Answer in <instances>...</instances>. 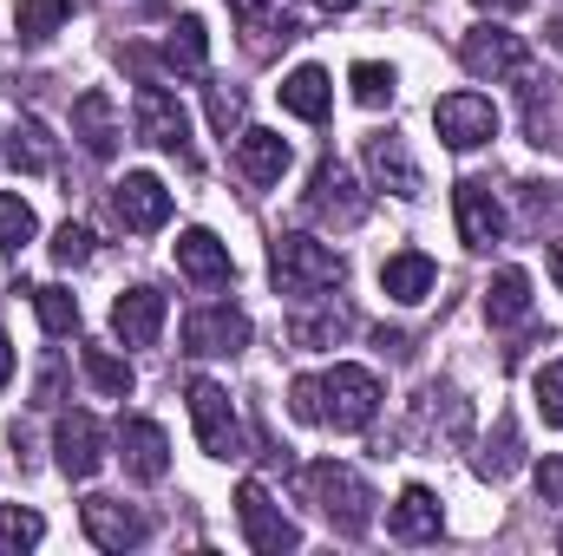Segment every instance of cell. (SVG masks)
Instances as JSON below:
<instances>
[{
    "label": "cell",
    "instance_id": "cell-42",
    "mask_svg": "<svg viewBox=\"0 0 563 556\" xmlns=\"http://www.w3.org/2000/svg\"><path fill=\"white\" fill-rule=\"evenodd\" d=\"M13 380V347H7V334H0V387Z\"/></svg>",
    "mask_w": 563,
    "mask_h": 556
},
{
    "label": "cell",
    "instance_id": "cell-34",
    "mask_svg": "<svg viewBox=\"0 0 563 556\" xmlns=\"http://www.w3.org/2000/svg\"><path fill=\"white\" fill-rule=\"evenodd\" d=\"M518 465H525V452H518V425H511V419H498L492 445L478 452V471H485V478H511Z\"/></svg>",
    "mask_w": 563,
    "mask_h": 556
},
{
    "label": "cell",
    "instance_id": "cell-12",
    "mask_svg": "<svg viewBox=\"0 0 563 556\" xmlns=\"http://www.w3.org/2000/svg\"><path fill=\"white\" fill-rule=\"evenodd\" d=\"M112 210H119V223H125V230L151 236V230H164V223H170V190H164L151 170H125V177L112 184Z\"/></svg>",
    "mask_w": 563,
    "mask_h": 556
},
{
    "label": "cell",
    "instance_id": "cell-13",
    "mask_svg": "<svg viewBox=\"0 0 563 556\" xmlns=\"http://www.w3.org/2000/svg\"><path fill=\"white\" fill-rule=\"evenodd\" d=\"M53 458H59L66 478H92L106 465V425L92 413H59V425H53Z\"/></svg>",
    "mask_w": 563,
    "mask_h": 556
},
{
    "label": "cell",
    "instance_id": "cell-18",
    "mask_svg": "<svg viewBox=\"0 0 563 556\" xmlns=\"http://www.w3.org/2000/svg\"><path fill=\"white\" fill-rule=\"evenodd\" d=\"M367 177H374L380 190H394L400 203H413V197H420V164H413L407 138H394V132L367 138Z\"/></svg>",
    "mask_w": 563,
    "mask_h": 556
},
{
    "label": "cell",
    "instance_id": "cell-40",
    "mask_svg": "<svg viewBox=\"0 0 563 556\" xmlns=\"http://www.w3.org/2000/svg\"><path fill=\"white\" fill-rule=\"evenodd\" d=\"M210 112H217V125L230 132V125L243 119V99H236V92H217V99H210Z\"/></svg>",
    "mask_w": 563,
    "mask_h": 556
},
{
    "label": "cell",
    "instance_id": "cell-33",
    "mask_svg": "<svg viewBox=\"0 0 563 556\" xmlns=\"http://www.w3.org/2000/svg\"><path fill=\"white\" fill-rule=\"evenodd\" d=\"M341 334H347V314H341V308H328V314H295V321H288V341H295V347H334Z\"/></svg>",
    "mask_w": 563,
    "mask_h": 556
},
{
    "label": "cell",
    "instance_id": "cell-27",
    "mask_svg": "<svg viewBox=\"0 0 563 556\" xmlns=\"http://www.w3.org/2000/svg\"><path fill=\"white\" fill-rule=\"evenodd\" d=\"M164 59H170L177 73H203V66H210V33H203V20H197V13H184V20L170 26Z\"/></svg>",
    "mask_w": 563,
    "mask_h": 556
},
{
    "label": "cell",
    "instance_id": "cell-38",
    "mask_svg": "<svg viewBox=\"0 0 563 556\" xmlns=\"http://www.w3.org/2000/svg\"><path fill=\"white\" fill-rule=\"evenodd\" d=\"M288 413H295V419H308V425H321V387H314L308 374H301V380L288 387Z\"/></svg>",
    "mask_w": 563,
    "mask_h": 556
},
{
    "label": "cell",
    "instance_id": "cell-41",
    "mask_svg": "<svg viewBox=\"0 0 563 556\" xmlns=\"http://www.w3.org/2000/svg\"><path fill=\"white\" fill-rule=\"evenodd\" d=\"M472 7H478V13H518L525 0H472Z\"/></svg>",
    "mask_w": 563,
    "mask_h": 556
},
{
    "label": "cell",
    "instance_id": "cell-17",
    "mask_svg": "<svg viewBox=\"0 0 563 556\" xmlns=\"http://www.w3.org/2000/svg\"><path fill=\"white\" fill-rule=\"evenodd\" d=\"M119 458H125V471H132L139 485H157V478L170 471V438H164V425H157V419H125V425H119Z\"/></svg>",
    "mask_w": 563,
    "mask_h": 556
},
{
    "label": "cell",
    "instance_id": "cell-7",
    "mask_svg": "<svg viewBox=\"0 0 563 556\" xmlns=\"http://www.w3.org/2000/svg\"><path fill=\"white\" fill-rule=\"evenodd\" d=\"M308 216L314 223H334V230H354L361 216H367V190L354 184V170L347 164H334V157H321L314 164V177H308Z\"/></svg>",
    "mask_w": 563,
    "mask_h": 556
},
{
    "label": "cell",
    "instance_id": "cell-3",
    "mask_svg": "<svg viewBox=\"0 0 563 556\" xmlns=\"http://www.w3.org/2000/svg\"><path fill=\"white\" fill-rule=\"evenodd\" d=\"M132 125H139V138L151 144V151H164V157H177V164H197L190 112L177 105V92H164V86H139V99H132Z\"/></svg>",
    "mask_w": 563,
    "mask_h": 556
},
{
    "label": "cell",
    "instance_id": "cell-36",
    "mask_svg": "<svg viewBox=\"0 0 563 556\" xmlns=\"http://www.w3.org/2000/svg\"><path fill=\"white\" fill-rule=\"evenodd\" d=\"M92 256H99L92 230H86V223H59V236H53V263H59V269H86Z\"/></svg>",
    "mask_w": 563,
    "mask_h": 556
},
{
    "label": "cell",
    "instance_id": "cell-19",
    "mask_svg": "<svg viewBox=\"0 0 563 556\" xmlns=\"http://www.w3.org/2000/svg\"><path fill=\"white\" fill-rule=\"evenodd\" d=\"M112 334L125 347H157V334H164V294L157 288H125L112 301Z\"/></svg>",
    "mask_w": 563,
    "mask_h": 556
},
{
    "label": "cell",
    "instance_id": "cell-23",
    "mask_svg": "<svg viewBox=\"0 0 563 556\" xmlns=\"http://www.w3.org/2000/svg\"><path fill=\"white\" fill-rule=\"evenodd\" d=\"M7 164L26 170V177H40V170L59 164V138H53L40 119H13V132H7Z\"/></svg>",
    "mask_w": 563,
    "mask_h": 556
},
{
    "label": "cell",
    "instance_id": "cell-29",
    "mask_svg": "<svg viewBox=\"0 0 563 556\" xmlns=\"http://www.w3.org/2000/svg\"><path fill=\"white\" fill-rule=\"evenodd\" d=\"M73 20V0H20V13H13V33L26 40V46H46L59 26Z\"/></svg>",
    "mask_w": 563,
    "mask_h": 556
},
{
    "label": "cell",
    "instance_id": "cell-5",
    "mask_svg": "<svg viewBox=\"0 0 563 556\" xmlns=\"http://www.w3.org/2000/svg\"><path fill=\"white\" fill-rule=\"evenodd\" d=\"M243 347H250V314L243 308L210 301V308L184 314V354H197V360H236Z\"/></svg>",
    "mask_w": 563,
    "mask_h": 556
},
{
    "label": "cell",
    "instance_id": "cell-6",
    "mask_svg": "<svg viewBox=\"0 0 563 556\" xmlns=\"http://www.w3.org/2000/svg\"><path fill=\"white\" fill-rule=\"evenodd\" d=\"M236 524H243V544L256 556H288V551H301V531L282 518V504L256 485V478H243L236 485Z\"/></svg>",
    "mask_w": 563,
    "mask_h": 556
},
{
    "label": "cell",
    "instance_id": "cell-4",
    "mask_svg": "<svg viewBox=\"0 0 563 556\" xmlns=\"http://www.w3.org/2000/svg\"><path fill=\"white\" fill-rule=\"evenodd\" d=\"M314 387H321V425H334V432H361L380 413V380L367 367H334Z\"/></svg>",
    "mask_w": 563,
    "mask_h": 556
},
{
    "label": "cell",
    "instance_id": "cell-2",
    "mask_svg": "<svg viewBox=\"0 0 563 556\" xmlns=\"http://www.w3.org/2000/svg\"><path fill=\"white\" fill-rule=\"evenodd\" d=\"M341 276H347L341 249H328L314 236H276L269 243V281L288 301H321L328 288H341Z\"/></svg>",
    "mask_w": 563,
    "mask_h": 556
},
{
    "label": "cell",
    "instance_id": "cell-15",
    "mask_svg": "<svg viewBox=\"0 0 563 556\" xmlns=\"http://www.w3.org/2000/svg\"><path fill=\"white\" fill-rule=\"evenodd\" d=\"M230 13H236V26H243V46L263 59L269 46H288L295 33H301V13H295V0H230Z\"/></svg>",
    "mask_w": 563,
    "mask_h": 556
},
{
    "label": "cell",
    "instance_id": "cell-8",
    "mask_svg": "<svg viewBox=\"0 0 563 556\" xmlns=\"http://www.w3.org/2000/svg\"><path fill=\"white\" fill-rule=\"evenodd\" d=\"M459 59H465V73H472V79H525V73H531L525 40H518V33H505L498 20L472 26V33L459 40Z\"/></svg>",
    "mask_w": 563,
    "mask_h": 556
},
{
    "label": "cell",
    "instance_id": "cell-37",
    "mask_svg": "<svg viewBox=\"0 0 563 556\" xmlns=\"http://www.w3.org/2000/svg\"><path fill=\"white\" fill-rule=\"evenodd\" d=\"M531 393H538V413H544V425H563V360H551V367H538Z\"/></svg>",
    "mask_w": 563,
    "mask_h": 556
},
{
    "label": "cell",
    "instance_id": "cell-24",
    "mask_svg": "<svg viewBox=\"0 0 563 556\" xmlns=\"http://www.w3.org/2000/svg\"><path fill=\"white\" fill-rule=\"evenodd\" d=\"M387 531H394L400 544H426V537H439V498H432L426 485H407L400 504L387 511Z\"/></svg>",
    "mask_w": 563,
    "mask_h": 556
},
{
    "label": "cell",
    "instance_id": "cell-26",
    "mask_svg": "<svg viewBox=\"0 0 563 556\" xmlns=\"http://www.w3.org/2000/svg\"><path fill=\"white\" fill-rule=\"evenodd\" d=\"M485 314H492V327L525 321V314H531V276H525V269H498L492 288H485Z\"/></svg>",
    "mask_w": 563,
    "mask_h": 556
},
{
    "label": "cell",
    "instance_id": "cell-43",
    "mask_svg": "<svg viewBox=\"0 0 563 556\" xmlns=\"http://www.w3.org/2000/svg\"><path fill=\"white\" fill-rule=\"evenodd\" d=\"M544 40H551V53H558V59H563V13H558V20H551V26H544Z\"/></svg>",
    "mask_w": 563,
    "mask_h": 556
},
{
    "label": "cell",
    "instance_id": "cell-30",
    "mask_svg": "<svg viewBox=\"0 0 563 556\" xmlns=\"http://www.w3.org/2000/svg\"><path fill=\"white\" fill-rule=\"evenodd\" d=\"M40 537H46V518H40V511H26V504H0V556L33 551Z\"/></svg>",
    "mask_w": 563,
    "mask_h": 556
},
{
    "label": "cell",
    "instance_id": "cell-10",
    "mask_svg": "<svg viewBox=\"0 0 563 556\" xmlns=\"http://www.w3.org/2000/svg\"><path fill=\"white\" fill-rule=\"evenodd\" d=\"M432 132L452 144V151H478V144L498 138V105L478 99V92H445L432 105Z\"/></svg>",
    "mask_w": 563,
    "mask_h": 556
},
{
    "label": "cell",
    "instance_id": "cell-31",
    "mask_svg": "<svg viewBox=\"0 0 563 556\" xmlns=\"http://www.w3.org/2000/svg\"><path fill=\"white\" fill-rule=\"evenodd\" d=\"M347 79H354V105H367V112L394 105V66H380V59H361Z\"/></svg>",
    "mask_w": 563,
    "mask_h": 556
},
{
    "label": "cell",
    "instance_id": "cell-1",
    "mask_svg": "<svg viewBox=\"0 0 563 556\" xmlns=\"http://www.w3.org/2000/svg\"><path fill=\"white\" fill-rule=\"evenodd\" d=\"M301 491H308V504H314L341 537H367V524H374V491H367V478H361L354 465L314 458V465L301 471Z\"/></svg>",
    "mask_w": 563,
    "mask_h": 556
},
{
    "label": "cell",
    "instance_id": "cell-28",
    "mask_svg": "<svg viewBox=\"0 0 563 556\" xmlns=\"http://www.w3.org/2000/svg\"><path fill=\"white\" fill-rule=\"evenodd\" d=\"M79 367H86V380L99 387V393H112V400H125L132 393V360L125 354H112V347H79Z\"/></svg>",
    "mask_w": 563,
    "mask_h": 556
},
{
    "label": "cell",
    "instance_id": "cell-20",
    "mask_svg": "<svg viewBox=\"0 0 563 556\" xmlns=\"http://www.w3.org/2000/svg\"><path fill=\"white\" fill-rule=\"evenodd\" d=\"M177 269L197 281V288H223V281L236 276L230 249H223L210 230H184V236H177Z\"/></svg>",
    "mask_w": 563,
    "mask_h": 556
},
{
    "label": "cell",
    "instance_id": "cell-9",
    "mask_svg": "<svg viewBox=\"0 0 563 556\" xmlns=\"http://www.w3.org/2000/svg\"><path fill=\"white\" fill-rule=\"evenodd\" d=\"M190 425L210 458H243V419L217 380H190Z\"/></svg>",
    "mask_w": 563,
    "mask_h": 556
},
{
    "label": "cell",
    "instance_id": "cell-45",
    "mask_svg": "<svg viewBox=\"0 0 563 556\" xmlns=\"http://www.w3.org/2000/svg\"><path fill=\"white\" fill-rule=\"evenodd\" d=\"M314 7H321V13H347L354 0H314Z\"/></svg>",
    "mask_w": 563,
    "mask_h": 556
},
{
    "label": "cell",
    "instance_id": "cell-16",
    "mask_svg": "<svg viewBox=\"0 0 563 556\" xmlns=\"http://www.w3.org/2000/svg\"><path fill=\"white\" fill-rule=\"evenodd\" d=\"M73 138L86 144L92 157H112L119 144H125V112L112 105V92H79V105H73Z\"/></svg>",
    "mask_w": 563,
    "mask_h": 556
},
{
    "label": "cell",
    "instance_id": "cell-22",
    "mask_svg": "<svg viewBox=\"0 0 563 556\" xmlns=\"http://www.w3.org/2000/svg\"><path fill=\"white\" fill-rule=\"evenodd\" d=\"M328 105H334V79H328L321 66H295V73L282 79V112H295V119L321 125V119H328Z\"/></svg>",
    "mask_w": 563,
    "mask_h": 556
},
{
    "label": "cell",
    "instance_id": "cell-21",
    "mask_svg": "<svg viewBox=\"0 0 563 556\" xmlns=\"http://www.w3.org/2000/svg\"><path fill=\"white\" fill-rule=\"evenodd\" d=\"M432 281H439V269H432V256H420V249H400V256L380 263V288H387L400 308H420L426 294H432Z\"/></svg>",
    "mask_w": 563,
    "mask_h": 556
},
{
    "label": "cell",
    "instance_id": "cell-44",
    "mask_svg": "<svg viewBox=\"0 0 563 556\" xmlns=\"http://www.w3.org/2000/svg\"><path fill=\"white\" fill-rule=\"evenodd\" d=\"M551 281H558V288H563V236H558V243H551Z\"/></svg>",
    "mask_w": 563,
    "mask_h": 556
},
{
    "label": "cell",
    "instance_id": "cell-32",
    "mask_svg": "<svg viewBox=\"0 0 563 556\" xmlns=\"http://www.w3.org/2000/svg\"><path fill=\"white\" fill-rule=\"evenodd\" d=\"M26 294H33L46 334H73V327H79V301H73V288H26Z\"/></svg>",
    "mask_w": 563,
    "mask_h": 556
},
{
    "label": "cell",
    "instance_id": "cell-46",
    "mask_svg": "<svg viewBox=\"0 0 563 556\" xmlns=\"http://www.w3.org/2000/svg\"><path fill=\"white\" fill-rule=\"evenodd\" d=\"M558 544H563V531H558Z\"/></svg>",
    "mask_w": 563,
    "mask_h": 556
},
{
    "label": "cell",
    "instance_id": "cell-14",
    "mask_svg": "<svg viewBox=\"0 0 563 556\" xmlns=\"http://www.w3.org/2000/svg\"><path fill=\"white\" fill-rule=\"evenodd\" d=\"M452 210H459V236H465V249H492V243H505V203L492 197L485 177H465V184L452 190Z\"/></svg>",
    "mask_w": 563,
    "mask_h": 556
},
{
    "label": "cell",
    "instance_id": "cell-25",
    "mask_svg": "<svg viewBox=\"0 0 563 556\" xmlns=\"http://www.w3.org/2000/svg\"><path fill=\"white\" fill-rule=\"evenodd\" d=\"M236 164H243L250 184H282V170H288V138H282V132H243V138H236Z\"/></svg>",
    "mask_w": 563,
    "mask_h": 556
},
{
    "label": "cell",
    "instance_id": "cell-11",
    "mask_svg": "<svg viewBox=\"0 0 563 556\" xmlns=\"http://www.w3.org/2000/svg\"><path fill=\"white\" fill-rule=\"evenodd\" d=\"M79 524H86V537H92L99 551H139L144 537H151L144 511L125 504V498H86V504H79Z\"/></svg>",
    "mask_w": 563,
    "mask_h": 556
},
{
    "label": "cell",
    "instance_id": "cell-35",
    "mask_svg": "<svg viewBox=\"0 0 563 556\" xmlns=\"http://www.w3.org/2000/svg\"><path fill=\"white\" fill-rule=\"evenodd\" d=\"M33 230H40V223H33V203L7 190V197H0V249H7V256H20V249L33 243Z\"/></svg>",
    "mask_w": 563,
    "mask_h": 556
},
{
    "label": "cell",
    "instance_id": "cell-39",
    "mask_svg": "<svg viewBox=\"0 0 563 556\" xmlns=\"http://www.w3.org/2000/svg\"><path fill=\"white\" fill-rule=\"evenodd\" d=\"M538 498L544 504H563V458H544L538 465Z\"/></svg>",
    "mask_w": 563,
    "mask_h": 556
}]
</instances>
